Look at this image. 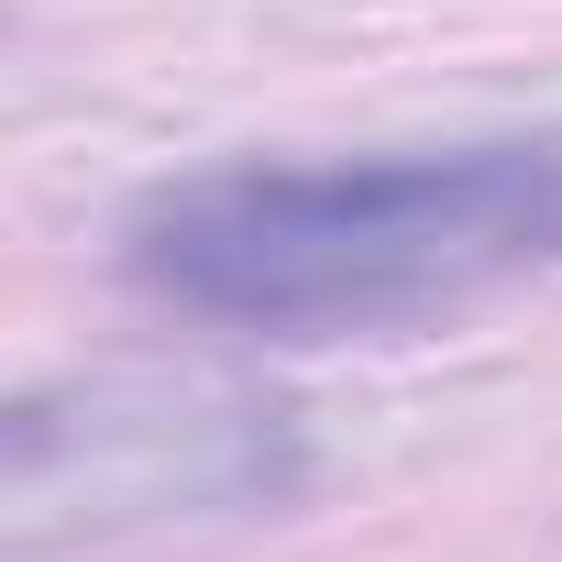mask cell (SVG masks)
<instances>
[{
	"label": "cell",
	"instance_id": "obj_1",
	"mask_svg": "<svg viewBox=\"0 0 562 562\" xmlns=\"http://www.w3.org/2000/svg\"><path fill=\"white\" fill-rule=\"evenodd\" d=\"M122 265L166 310L265 342L452 321L562 265V133L408 144L353 166H210L133 210Z\"/></svg>",
	"mask_w": 562,
	"mask_h": 562
},
{
	"label": "cell",
	"instance_id": "obj_2",
	"mask_svg": "<svg viewBox=\"0 0 562 562\" xmlns=\"http://www.w3.org/2000/svg\"><path fill=\"white\" fill-rule=\"evenodd\" d=\"M299 485V419L166 364H111L34 386L0 430V540L23 562L67 540H133L188 518H243Z\"/></svg>",
	"mask_w": 562,
	"mask_h": 562
}]
</instances>
